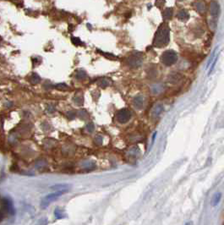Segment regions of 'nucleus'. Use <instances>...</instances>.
<instances>
[{
	"label": "nucleus",
	"mask_w": 224,
	"mask_h": 225,
	"mask_svg": "<svg viewBox=\"0 0 224 225\" xmlns=\"http://www.w3.org/2000/svg\"><path fill=\"white\" fill-rule=\"evenodd\" d=\"M95 143L97 144V145H102V136H96V139H95Z\"/></svg>",
	"instance_id": "25"
},
{
	"label": "nucleus",
	"mask_w": 224,
	"mask_h": 225,
	"mask_svg": "<svg viewBox=\"0 0 224 225\" xmlns=\"http://www.w3.org/2000/svg\"><path fill=\"white\" fill-rule=\"evenodd\" d=\"M2 207L4 212L8 214L13 215L15 213V208L12 201L9 198H3L2 200Z\"/></svg>",
	"instance_id": "6"
},
{
	"label": "nucleus",
	"mask_w": 224,
	"mask_h": 225,
	"mask_svg": "<svg viewBox=\"0 0 224 225\" xmlns=\"http://www.w3.org/2000/svg\"><path fill=\"white\" fill-rule=\"evenodd\" d=\"M74 101L77 105H80L83 103V98L80 97V96H75L74 98Z\"/></svg>",
	"instance_id": "24"
},
{
	"label": "nucleus",
	"mask_w": 224,
	"mask_h": 225,
	"mask_svg": "<svg viewBox=\"0 0 224 225\" xmlns=\"http://www.w3.org/2000/svg\"><path fill=\"white\" fill-rule=\"evenodd\" d=\"M219 12H220V8L218 3L215 0L211 1L210 3V14L211 17L217 18L219 15Z\"/></svg>",
	"instance_id": "8"
},
{
	"label": "nucleus",
	"mask_w": 224,
	"mask_h": 225,
	"mask_svg": "<svg viewBox=\"0 0 224 225\" xmlns=\"http://www.w3.org/2000/svg\"><path fill=\"white\" fill-rule=\"evenodd\" d=\"M109 84H110V81H109V80L107 79V78L102 79V80H100V82H99V86H102V87H106V86H109Z\"/></svg>",
	"instance_id": "19"
},
{
	"label": "nucleus",
	"mask_w": 224,
	"mask_h": 225,
	"mask_svg": "<svg viewBox=\"0 0 224 225\" xmlns=\"http://www.w3.org/2000/svg\"><path fill=\"white\" fill-rule=\"evenodd\" d=\"M195 7H196V9L198 12H200L201 14H203L204 12H205V5L204 4V3L202 2H198L196 4H195Z\"/></svg>",
	"instance_id": "16"
},
{
	"label": "nucleus",
	"mask_w": 224,
	"mask_h": 225,
	"mask_svg": "<svg viewBox=\"0 0 224 225\" xmlns=\"http://www.w3.org/2000/svg\"><path fill=\"white\" fill-rule=\"evenodd\" d=\"M71 41H72V42L75 44V45H76V46H79V45H81L82 44V42L80 41V39L78 38H71Z\"/></svg>",
	"instance_id": "22"
},
{
	"label": "nucleus",
	"mask_w": 224,
	"mask_h": 225,
	"mask_svg": "<svg viewBox=\"0 0 224 225\" xmlns=\"http://www.w3.org/2000/svg\"><path fill=\"white\" fill-rule=\"evenodd\" d=\"M47 111H48V112H53V111H54V108H53V106L49 105V106L47 107Z\"/></svg>",
	"instance_id": "26"
},
{
	"label": "nucleus",
	"mask_w": 224,
	"mask_h": 225,
	"mask_svg": "<svg viewBox=\"0 0 224 225\" xmlns=\"http://www.w3.org/2000/svg\"><path fill=\"white\" fill-rule=\"evenodd\" d=\"M30 80H31V84L37 85V84H38V83L41 81V77H40L37 73H33L32 75H31V77H30Z\"/></svg>",
	"instance_id": "15"
},
{
	"label": "nucleus",
	"mask_w": 224,
	"mask_h": 225,
	"mask_svg": "<svg viewBox=\"0 0 224 225\" xmlns=\"http://www.w3.org/2000/svg\"><path fill=\"white\" fill-rule=\"evenodd\" d=\"M179 1H183V0H179Z\"/></svg>",
	"instance_id": "28"
},
{
	"label": "nucleus",
	"mask_w": 224,
	"mask_h": 225,
	"mask_svg": "<svg viewBox=\"0 0 224 225\" xmlns=\"http://www.w3.org/2000/svg\"><path fill=\"white\" fill-rule=\"evenodd\" d=\"M151 90H152V92L153 93H160L162 92L163 90V87L162 85H154L152 87H151Z\"/></svg>",
	"instance_id": "18"
},
{
	"label": "nucleus",
	"mask_w": 224,
	"mask_h": 225,
	"mask_svg": "<svg viewBox=\"0 0 224 225\" xmlns=\"http://www.w3.org/2000/svg\"><path fill=\"white\" fill-rule=\"evenodd\" d=\"M68 191V190H57L56 192L53 193H50L48 195H47L41 202V208H47L53 202L56 201L58 198H59L60 196H62L64 193H66Z\"/></svg>",
	"instance_id": "2"
},
{
	"label": "nucleus",
	"mask_w": 224,
	"mask_h": 225,
	"mask_svg": "<svg viewBox=\"0 0 224 225\" xmlns=\"http://www.w3.org/2000/svg\"><path fill=\"white\" fill-rule=\"evenodd\" d=\"M170 41V29L167 23H162L158 27L153 38V46L158 48H164Z\"/></svg>",
	"instance_id": "1"
},
{
	"label": "nucleus",
	"mask_w": 224,
	"mask_h": 225,
	"mask_svg": "<svg viewBox=\"0 0 224 225\" xmlns=\"http://www.w3.org/2000/svg\"><path fill=\"white\" fill-rule=\"evenodd\" d=\"M133 105L136 109H141L144 105V98L141 96H137L133 100Z\"/></svg>",
	"instance_id": "9"
},
{
	"label": "nucleus",
	"mask_w": 224,
	"mask_h": 225,
	"mask_svg": "<svg viewBox=\"0 0 224 225\" xmlns=\"http://www.w3.org/2000/svg\"><path fill=\"white\" fill-rule=\"evenodd\" d=\"M161 61L166 66L173 65L178 61V54L173 50H167L162 54Z\"/></svg>",
	"instance_id": "3"
},
{
	"label": "nucleus",
	"mask_w": 224,
	"mask_h": 225,
	"mask_svg": "<svg viewBox=\"0 0 224 225\" xmlns=\"http://www.w3.org/2000/svg\"><path fill=\"white\" fill-rule=\"evenodd\" d=\"M163 110H164V108L162 104H155L150 111V117L152 119H157L162 113Z\"/></svg>",
	"instance_id": "7"
},
{
	"label": "nucleus",
	"mask_w": 224,
	"mask_h": 225,
	"mask_svg": "<svg viewBox=\"0 0 224 225\" xmlns=\"http://www.w3.org/2000/svg\"><path fill=\"white\" fill-rule=\"evenodd\" d=\"M156 132H155L154 134H153V136H152V144L154 143V141H155V139H156Z\"/></svg>",
	"instance_id": "27"
},
{
	"label": "nucleus",
	"mask_w": 224,
	"mask_h": 225,
	"mask_svg": "<svg viewBox=\"0 0 224 225\" xmlns=\"http://www.w3.org/2000/svg\"><path fill=\"white\" fill-rule=\"evenodd\" d=\"M75 77H76V79L79 80H86V79L87 78V75H86V71H84V70H80L77 71V73H76V75H75Z\"/></svg>",
	"instance_id": "13"
},
{
	"label": "nucleus",
	"mask_w": 224,
	"mask_h": 225,
	"mask_svg": "<svg viewBox=\"0 0 224 225\" xmlns=\"http://www.w3.org/2000/svg\"><path fill=\"white\" fill-rule=\"evenodd\" d=\"M54 216H55L56 219H63V218H64L67 217L65 212H64L63 209L58 208V207L56 208L55 211H54Z\"/></svg>",
	"instance_id": "11"
},
{
	"label": "nucleus",
	"mask_w": 224,
	"mask_h": 225,
	"mask_svg": "<svg viewBox=\"0 0 224 225\" xmlns=\"http://www.w3.org/2000/svg\"><path fill=\"white\" fill-rule=\"evenodd\" d=\"M69 187H70V185L68 184H58L56 185H53L50 189L53 190H68Z\"/></svg>",
	"instance_id": "14"
},
{
	"label": "nucleus",
	"mask_w": 224,
	"mask_h": 225,
	"mask_svg": "<svg viewBox=\"0 0 224 225\" xmlns=\"http://www.w3.org/2000/svg\"><path fill=\"white\" fill-rule=\"evenodd\" d=\"M86 130L90 133H92L95 130V125H94L93 123H90L86 125Z\"/></svg>",
	"instance_id": "23"
},
{
	"label": "nucleus",
	"mask_w": 224,
	"mask_h": 225,
	"mask_svg": "<svg viewBox=\"0 0 224 225\" xmlns=\"http://www.w3.org/2000/svg\"><path fill=\"white\" fill-rule=\"evenodd\" d=\"M221 198H222V194L221 193H217L214 195V196L212 197L211 199V206H217L218 205V203L220 202L221 201Z\"/></svg>",
	"instance_id": "12"
},
{
	"label": "nucleus",
	"mask_w": 224,
	"mask_h": 225,
	"mask_svg": "<svg viewBox=\"0 0 224 225\" xmlns=\"http://www.w3.org/2000/svg\"><path fill=\"white\" fill-rule=\"evenodd\" d=\"M173 16V9L167 8L163 12V17L165 19H170Z\"/></svg>",
	"instance_id": "17"
},
{
	"label": "nucleus",
	"mask_w": 224,
	"mask_h": 225,
	"mask_svg": "<svg viewBox=\"0 0 224 225\" xmlns=\"http://www.w3.org/2000/svg\"><path fill=\"white\" fill-rule=\"evenodd\" d=\"M217 58H218V55H217V56L215 57V58H214V60L211 62V68H210V71H209V73H208V75H211V73L213 71V70H214V68H215V66H216V64H217Z\"/></svg>",
	"instance_id": "21"
},
{
	"label": "nucleus",
	"mask_w": 224,
	"mask_h": 225,
	"mask_svg": "<svg viewBox=\"0 0 224 225\" xmlns=\"http://www.w3.org/2000/svg\"><path fill=\"white\" fill-rule=\"evenodd\" d=\"M142 58L139 54H133L127 59V64L131 68H138L142 64Z\"/></svg>",
	"instance_id": "5"
},
{
	"label": "nucleus",
	"mask_w": 224,
	"mask_h": 225,
	"mask_svg": "<svg viewBox=\"0 0 224 225\" xmlns=\"http://www.w3.org/2000/svg\"><path fill=\"white\" fill-rule=\"evenodd\" d=\"M55 87H56L58 90H60V91H65V90H67V89L69 88L68 86H67L66 84H64V83L57 84L56 86H55Z\"/></svg>",
	"instance_id": "20"
},
{
	"label": "nucleus",
	"mask_w": 224,
	"mask_h": 225,
	"mask_svg": "<svg viewBox=\"0 0 224 225\" xmlns=\"http://www.w3.org/2000/svg\"><path fill=\"white\" fill-rule=\"evenodd\" d=\"M132 113L128 108H123L119 110L116 114V119L120 124H126L130 120Z\"/></svg>",
	"instance_id": "4"
},
{
	"label": "nucleus",
	"mask_w": 224,
	"mask_h": 225,
	"mask_svg": "<svg viewBox=\"0 0 224 225\" xmlns=\"http://www.w3.org/2000/svg\"><path fill=\"white\" fill-rule=\"evenodd\" d=\"M177 18L179 19V20H182V21H186L188 19H189V14L187 12L186 10L185 9H182L180 10L178 15H177Z\"/></svg>",
	"instance_id": "10"
}]
</instances>
